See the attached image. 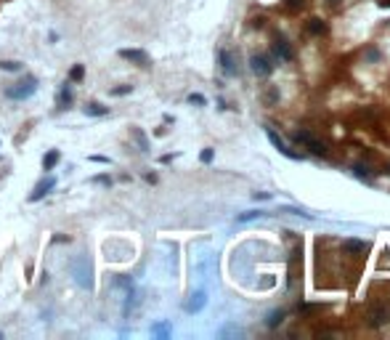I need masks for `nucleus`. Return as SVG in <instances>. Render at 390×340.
<instances>
[{
    "label": "nucleus",
    "mask_w": 390,
    "mask_h": 340,
    "mask_svg": "<svg viewBox=\"0 0 390 340\" xmlns=\"http://www.w3.org/2000/svg\"><path fill=\"white\" fill-rule=\"evenodd\" d=\"M120 56H122V59H128V61H133V64H138V67H149V53H146V51H138V48H122Z\"/></svg>",
    "instance_id": "39448f33"
},
{
    "label": "nucleus",
    "mask_w": 390,
    "mask_h": 340,
    "mask_svg": "<svg viewBox=\"0 0 390 340\" xmlns=\"http://www.w3.org/2000/svg\"><path fill=\"white\" fill-rule=\"evenodd\" d=\"M59 160H61V154H59L56 149H50L48 154L43 157V168H45V170H53L56 165H59Z\"/></svg>",
    "instance_id": "9b49d317"
},
{
    "label": "nucleus",
    "mask_w": 390,
    "mask_h": 340,
    "mask_svg": "<svg viewBox=\"0 0 390 340\" xmlns=\"http://www.w3.org/2000/svg\"><path fill=\"white\" fill-rule=\"evenodd\" d=\"M260 210H250V213H242V215H236V221H239V223H247V221H255V218H260Z\"/></svg>",
    "instance_id": "a211bd4d"
},
{
    "label": "nucleus",
    "mask_w": 390,
    "mask_h": 340,
    "mask_svg": "<svg viewBox=\"0 0 390 340\" xmlns=\"http://www.w3.org/2000/svg\"><path fill=\"white\" fill-rule=\"evenodd\" d=\"M250 69L255 72V75H260V77H268L271 69H274V64H271L268 56H252V59H250Z\"/></svg>",
    "instance_id": "20e7f679"
},
{
    "label": "nucleus",
    "mask_w": 390,
    "mask_h": 340,
    "mask_svg": "<svg viewBox=\"0 0 390 340\" xmlns=\"http://www.w3.org/2000/svg\"><path fill=\"white\" fill-rule=\"evenodd\" d=\"M82 77H85V69H82L80 64H77V67H72V72H69V80H72V83H80Z\"/></svg>",
    "instance_id": "f3484780"
},
{
    "label": "nucleus",
    "mask_w": 390,
    "mask_h": 340,
    "mask_svg": "<svg viewBox=\"0 0 390 340\" xmlns=\"http://www.w3.org/2000/svg\"><path fill=\"white\" fill-rule=\"evenodd\" d=\"M69 104H72V90H69V85H64L61 93H59V106H61V109H66Z\"/></svg>",
    "instance_id": "ddd939ff"
},
{
    "label": "nucleus",
    "mask_w": 390,
    "mask_h": 340,
    "mask_svg": "<svg viewBox=\"0 0 390 340\" xmlns=\"http://www.w3.org/2000/svg\"><path fill=\"white\" fill-rule=\"evenodd\" d=\"M345 247H348V250H364V242H358V239H348V242H345Z\"/></svg>",
    "instance_id": "412c9836"
},
{
    "label": "nucleus",
    "mask_w": 390,
    "mask_h": 340,
    "mask_svg": "<svg viewBox=\"0 0 390 340\" xmlns=\"http://www.w3.org/2000/svg\"><path fill=\"white\" fill-rule=\"evenodd\" d=\"M93 184H104V186H109L112 181H109V175H96V178H93Z\"/></svg>",
    "instance_id": "b1692460"
},
{
    "label": "nucleus",
    "mask_w": 390,
    "mask_h": 340,
    "mask_svg": "<svg viewBox=\"0 0 390 340\" xmlns=\"http://www.w3.org/2000/svg\"><path fill=\"white\" fill-rule=\"evenodd\" d=\"M297 141H303L305 146H308L313 154H319V157H326V146L321 144V141H316L313 136H308V133H297Z\"/></svg>",
    "instance_id": "0eeeda50"
},
{
    "label": "nucleus",
    "mask_w": 390,
    "mask_h": 340,
    "mask_svg": "<svg viewBox=\"0 0 390 340\" xmlns=\"http://www.w3.org/2000/svg\"><path fill=\"white\" fill-rule=\"evenodd\" d=\"M0 69H5V72H19L21 64H19V61H0Z\"/></svg>",
    "instance_id": "6ab92c4d"
},
{
    "label": "nucleus",
    "mask_w": 390,
    "mask_h": 340,
    "mask_svg": "<svg viewBox=\"0 0 390 340\" xmlns=\"http://www.w3.org/2000/svg\"><path fill=\"white\" fill-rule=\"evenodd\" d=\"M35 90H37V80H35V77H27V80H21V83L11 85V88H5V96L14 99V101H21V99H30Z\"/></svg>",
    "instance_id": "f03ea898"
},
{
    "label": "nucleus",
    "mask_w": 390,
    "mask_h": 340,
    "mask_svg": "<svg viewBox=\"0 0 390 340\" xmlns=\"http://www.w3.org/2000/svg\"><path fill=\"white\" fill-rule=\"evenodd\" d=\"M69 271H72L75 282L82 287V290H93V269H90L88 255H77V258L69 263Z\"/></svg>",
    "instance_id": "f257e3e1"
},
{
    "label": "nucleus",
    "mask_w": 390,
    "mask_h": 340,
    "mask_svg": "<svg viewBox=\"0 0 390 340\" xmlns=\"http://www.w3.org/2000/svg\"><path fill=\"white\" fill-rule=\"evenodd\" d=\"M220 67H223L226 75H236V67H234V56L228 51H220Z\"/></svg>",
    "instance_id": "1a4fd4ad"
},
{
    "label": "nucleus",
    "mask_w": 390,
    "mask_h": 340,
    "mask_svg": "<svg viewBox=\"0 0 390 340\" xmlns=\"http://www.w3.org/2000/svg\"><path fill=\"white\" fill-rule=\"evenodd\" d=\"M85 115H90V117H104V115H109V109H106V106H101V104H96V101H90V104H85Z\"/></svg>",
    "instance_id": "9d476101"
},
{
    "label": "nucleus",
    "mask_w": 390,
    "mask_h": 340,
    "mask_svg": "<svg viewBox=\"0 0 390 340\" xmlns=\"http://www.w3.org/2000/svg\"><path fill=\"white\" fill-rule=\"evenodd\" d=\"M265 136H268V141H271V144L276 146V149H279V154H284V157H292V160H300V154H297V152H292L290 146H287L284 141H281V136L276 133V130L271 128V125H265Z\"/></svg>",
    "instance_id": "7ed1b4c3"
},
{
    "label": "nucleus",
    "mask_w": 390,
    "mask_h": 340,
    "mask_svg": "<svg viewBox=\"0 0 390 340\" xmlns=\"http://www.w3.org/2000/svg\"><path fill=\"white\" fill-rule=\"evenodd\" d=\"M199 157H202V162H210V160H212V149H205Z\"/></svg>",
    "instance_id": "a878e982"
},
{
    "label": "nucleus",
    "mask_w": 390,
    "mask_h": 340,
    "mask_svg": "<svg viewBox=\"0 0 390 340\" xmlns=\"http://www.w3.org/2000/svg\"><path fill=\"white\" fill-rule=\"evenodd\" d=\"M308 32H313V35H324L326 27L321 24V19H310V21H308Z\"/></svg>",
    "instance_id": "dca6fc26"
},
{
    "label": "nucleus",
    "mask_w": 390,
    "mask_h": 340,
    "mask_svg": "<svg viewBox=\"0 0 390 340\" xmlns=\"http://www.w3.org/2000/svg\"><path fill=\"white\" fill-rule=\"evenodd\" d=\"M205 303H207V295L202 290H196L194 295L186 300V311H189V314H199V311L205 308Z\"/></svg>",
    "instance_id": "6e6552de"
},
{
    "label": "nucleus",
    "mask_w": 390,
    "mask_h": 340,
    "mask_svg": "<svg viewBox=\"0 0 390 340\" xmlns=\"http://www.w3.org/2000/svg\"><path fill=\"white\" fill-rule=\"evenodd\" d=\"M130 133H133V138L138 141V146H141V152H149V141H146V136L141 133L138 128H130Z\"/></svg>",
    "instance_id": "2eb2a0df"
},
{
    "label": "nucleus",
    "mask_w": 390,
    "mask_h": 340,
    "mask_svg": "<svg viewBox=\"0 0 390 340\" xmlns=\"http://www.w3.org/2000/svg\"><path fill=\"white\" fill-rule=\"evenodd\" d=\"M189 101H191V104H199V106H202V104H205V96H202V93H191Z\"/></svg>",
    "instance_id": "5701e85b"
},
{
    "label": "nucleus",
    "mask_w": 390,
    "mask_h": 340,
    "mask_svg": "<svg viewBox=\"0 0 390 340\" xmlns=\"http://www.w3.org/2000/svg\"><path fill=\"white\" fill-rule=\"evenodd\" d=\"M53 186H56V178H53V175H48V178H43L40 184H37L35 189H32V194H30V202H37V200H43V197L48 194V191L53 189Z\"/></svg>",
    "instance_id": "423d86ee"
},
{
    "label": "nucleus",
    "mask_w": 390,
    "mask_h": 340,
    "mask_svg": "<svg viewBox=\"0 0 390 340\" xmlns=\"http://www.w3.org/2000/svg\"><path fill=\"white\" fill-rule=\"evenodd\" d=\"M90 160H93V162H101V165H106V162H109V157H101V154H93V157H90Z\"/></svg>",
    "instance_id": "bb28decb"
},
{
    "label": "nucleus",
    "mask_w": 390,
    "mask_h": 340,
    "mask_svg": "<svg viewBox=\"0 0 390 340\" xmlns=\"http://www.w3.org/2000/svg\"><path fill=\"white\" fill-rule=\"evenodd\" d=\"M353 173L358 175V178H364V181L369 178V173H366V168H364V165H356V168H353Z\"/></svg>",
    "instance_id": "4be33fe9"
},
{
    "label": "nucleus",
    "mask_w": 390,
    "mask_h": 340,
    "mask_svg": "<svg viewBox=\"0 0 390 340\" xmlns=\"http://www.w3.org/2000/svg\"><path fill=\"white\" fill-rule=\"evenodd\" d=\"M281 319H284V311H274V314L268 316V319H265V327H271V330H274V327H279L281 324Z\"/></svg>",
    "instance_id": "4468645a"
},
{
    "label": "nucleus",
    "mask_w": 390,
    "mask_h": 340,
    "mask_svg": "<svg viewBox=\"0 0 390 340\" xmlns=\"http://www.w3.org/2000/svg\"><path fill=\"white\" fill-rule=\"evenodd\" d=\"M274 51H276V53H279L284 61L292 59V48H290V45H287L284 40H276V43H274Z\"/></svg>",
    "instance_id": "f8f14e48"
},
{
    "label": "nucleus",
    "mask_w": 390,
    "mask_h": 340,
    "mask_svg": "<svg viewBox=\"0 0 390 340\" xmlns=\"http://www.w3.org/2000/svg\"><path fill=\"white\" fill-rule=\"evenodd\" d=\"M112 93H114V96H125V93H130V85H122V88H114Z\"/></svg>",
    "instance_id": "393cba45"
},
{
    "label": "nucleus",
    "mask_w": 390,
    "mask_h": 340,
    "mask_svg": "<svg viewBox=\"0 0 390 340\" xmlns=\"http://www.w3.org/2000/svg\"><path fill=\"white\" fill-rule=\"evenodd\" d=\"M255 200H271V191H255Z\"/></svg>",
    "instance_id": "cd10ccee"
},
{
    "label": "nucleus",
    "mask_w": 390,
    "mask_h": 340,
    "mask_svg": "<svg viewBox=\"0 0 390 340\" xmlns=\"http://www.w3.org/2000/svg\"><path fill=\"white\" fill-rule=\"evenodd\" d=\"M151 332H154V335H160V338H167L170 327H167V324H154V327H151Z\"/></svg>",
    "instance_id": "aec40b11"
},
{
    "label": "nucleus",
    "mask_w": 390,
    "mask_h": 340,
    "mask_svg": "<svg viewBox=\"0 0 390 340\" xmlns=\"http://www.w3.org/2000/svg\"><path fill=\"white\" fill-rule=\"evenodd\" d=\"M335 3H337V0H335Z\"/></svg>",
    "instance_id": "c85d7f7f"
}]
</instances>
